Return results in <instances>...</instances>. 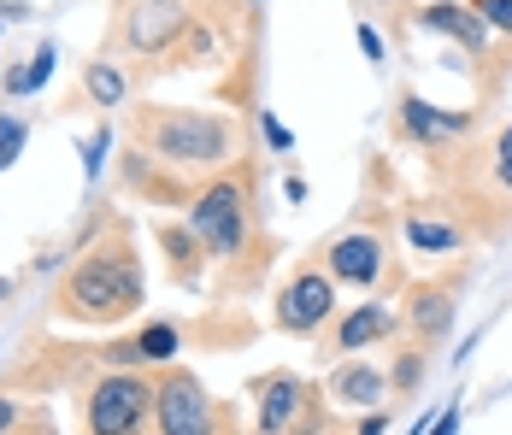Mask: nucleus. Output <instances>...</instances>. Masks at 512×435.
I'll return each instance as SVG.
<instances>
[{"label":"nucleus","mask_w":512,"mask_h":435,"mask_svg":"<svg viewBox=\"0 0 512 435\" xmlns=\"http://www.w3.org/2000/svg\"><path fill=\"white\" fill-rule=\"evenodd\" d=\"M242 159V124L201 106H142L130 142V183L154 200H177L183 189L201 194Z\"/></svg>","instance_id":"nucleus-1"},{"label":"nucleus","mask_w":512,"mask_h":435,"mask_svg":"<svg viewBox=\"0 0 512 435\" xmlns=\"http://www.w3.org/2000/svg\"><path fill=\"white\" fill-rule=\"evenodd\" d=\"M142 306V259L124 242H101L77 259V271L59 289V312L83 324H118Z\"/></svg>","instance_id":"nucleus-2"},{"label":"nucleus","mask_w":512,"mask_h":435,"mask_svg":"<svg viewBox=\"0 0 512 435\" xmlns=\"http://www.w3.org/2000/svg\"><path fill=\"white\" fill-rule=\"evenodd\" d=\"M189 236L201 242L206 259H224L236 265L248 247H259V224H254V183L248 171H224L212 177L195 206H189Z\"/></svg>","instance_id":"nucleus-3"},{"label":"nucleus","mask_w":512,"mask_h":435,"mask_svg":"<svg viewBox=\"0 0 512 435\" xmlns=\"http://www.w3.org/2000/svg\"><path fill=\"white\" fill-rule=\"evenodd\" d=\"M83 430L89 435H148L154 430V377L142 371H112L95 383L83 406Z\"/></svg>","instance_id":"nucleus-4"},{"label":"nucleus","mask_w":512,"mask_h":435,"mask_svg":"<svg viewBox=\"0 0 512 435\" xmlns=\"http://www.w3.org/2000/svg\"><path fill=\"white\" fill-rule=\"evenodd\" d=\"M154 435H224V412L189 371L154 377Z\"/></svg>","instance_id":"nucleus-5"},{"label":"nucleus","mask_w":512,"mask_h":435,"mask_svg":"<svg viewBox=\"0 0 512 435\" xmlns=\"http://www.w3.org/2000/svg\"><path fill=\"white\" fill-rule=\"evenodd\" d=\"M336 318V277L330 271H295L277 300H271V324L277 330H289V336H312V330H324Z\"/></svg>","instance_id":"nucleus-6"},{"label":"nucleus","mask_w":512,"mask_h":435,"mask_svg":"<svg viewBox=\"0 0 512 435\" xmlns=\"http://www.w3.org/2000/svg\"><path fill=\"white\" fill-rule=\"evenodd\" d=\"M324 265H330L336 283L377 294L389 283V242L377 230H348V236H336V242L324 247Z\"/></svg>","instance_id":"nucleus-7"},{"label":"nucleus","mask_w":512,"mask_h":435,"mask_svg":"<svg viewBox=\"0 0 512 435\" xmlns=\"http://www.w3.org/2000/svg\"><path fill=\"white\" fill-rule=\"evenodd\" d=\"M183 36H189V6L183 0H136L130 6L124 42L136 53H171L183 48Z\"/></svg>","instance_id":"nucleus-8"},{"label":"nucleus","mask_w":512,"mask_h":435,"mask_svg":"<svg viewBox=\"0 0 512 435\" xmlns=\"http://www.w3.org/2000/svg\"><path fill=\"white\" fill-rule=\"evenodd\" d=\"M395 124H401L407 142L442 147V142H454V136H471V130H477V112H471V106H465V112H442V106H430V100H418V95H401Z\"/></svg>","instance_id":"nucleus-9"},{"label":"nucleus","mask_w":512,"mask_h":435,"mask_svg":"<svg viewBox=\"0 0 512 435\" xmlns=\"http://www.w3.org/2000/svg\"><path fill=\"white\" fill-rule=\"evenodd\" d=\"M312 388L301 377H289V371H271V377H259L254 383V400H259V418L254 430L259 435H289L301 424V406H307Z\"/></svg>","instance_id":"nucleus-10"},{"label":"nucleus","mask_w":512,"mask_h":435,"mask_svg":"<svg viewBox=\"0 0 512 435\" xmlns=\"http://www.w3.org/2000/svg\"><path fill=\"white\" fill-rule=\"evenodd\" d=\"M389 336H395V312L383 300H365L354 312H342L330 324V341H318V347H330V353H365V347H377V341H389Z\"/></svg>","instance_id":"nucleus-11"},{"label":"nucleus","mask_w":512,"mask_h":435,"mask_svg":"<svg viewBox=\"0 0 512 435\" xmlns=\"http://www.w3.org/2000/svg\"><path fill=\"white\" fill-rule=\"evenodd\" d=\"M330 406H354V412H383V394H389V371H377V365H336L330 371Z\"/></svg>","instance_id":"nucleus-12"},{"label":"nucleus","mask_w":512,"mask_h":435,"mask_svg":"<svg viewBox=\"0 0 512 435\" xmlns=\"http://www.w3.org/2000/svg\"><path fill=\"white\" fill-rule=\"evenodd\" d=\"M418 18H424V30H436V36L460 42L471 59H483V53H489V24L471 12V0H465V6H460V0H436V6H424Z\"/></svg>","instance_id":"nucleus-13"},{"label":"nucleus","mask_w":512,"mask_h":435,"mask_svg":"<svg viewBox=\"0 0 512 435\" xmlns=\"http://www.w3.org/2000/svg\"><path fill=\"white\" fill-rule=\"evenodd\" d=\"M407 324L412 336H418V347L436 336H448V324H454V294H448V283H412L407 289Z\"/></svg>","instance_id":"nucleus-14"},{"label":"nucleus","mask_w":512,"mask_h":435,"mask_svg":"<svg viewBox=\"0 0 512 435\" xmlns=\"http://www.w3.org/2000/svg\"><path fill=\"white\" fill-rule=\"evenodd\" d=\"M401 236H407L412 253H436V259H448V253H460L465 247L460 224H454V218H436V212H407Z\"/></svg>","instance_id":"nucleus-15"},{"label":"nucleus","mask_w":512,"mask_h":435,"mask_svg":"<svg viewBox=\"0 0 512 435\" xmlns=\"http://www.w3.org/2000/svg\"><path fill=\"white\" fill-rule=\"evenodd\" d=\"M483 189L495 200H507V212H512V124H501L495 142L483 147Z\"/></svg>","instance_id":"nucleus-16"},{"label":"nucleus","mask_w":512,"mask_h":435,"mask_svg":"<svg viewBox=\"0 0 512 435\" xmlns=\"http://www.w3.org/2000/svg\"><path fill=\"white\" fill-rule=\"evenodd\" d=\"M53 65H59V53H53V48H36L24 65H18V71H6L0 83H6V95H36V89L53 77Z\"/></svg>","instance_id":"nucleus-17"},{"label":"nucleus","mask_w":512,"mask_h":435,"mask_svg":"<svg viewBox=\"0 0 512 435\" xmlns=\"http://www.w3.org/2000/svg\"><path fill=\"white\" fill-rule=\"evenodd\" d=\"M177 347H183V336H177V324H148L142 336H136V347H130V359L142 365H165V359H177Z\"/></svg>","instance_id":"nucleus-18"},{"label":"nucleus","mask_w":512,"mask_h":435,"mask_svg":"<svg viewBox=\"0 0 512 435\" xmlns=\"http://www.w3.org/2000/svg\"><path fill=\"white\" fill-rule=\"evenodd\" d=\"M89 95H95V106H124V95H130V83H124V71L112 65V59H89Z\"/></svg>","instance_id":"nucleus-19"},{"label":"nucleus","mask_w":512,"mask_h":435,"mask_svg":"<svg viewBox=\"0 0 512 435\" xmlns=\"http://www.w3.org/2000/svg\"><path fill=\"white\" fill-rule=\"evenodd\" d=\"M24 142H30V124H24V118H12V112H0V171L24 153Z\"/></svg>","instance_id":"nucleus-20"},{"label":"nucleus","mask_w":512,"mask_h":435,"mask_svg":"<svg viewBox=\"0 0 512 435\" xmlns=\"http://www.w3.org/2000/svg\"><path fill=\"white\" fill-rule=\"evenodd\" d=\"M418 377H424V347H407V353H401V365L389 371V394H412Z\"/></svg>","instance_id":"nucleus-21"},{"label":"nucleus","mask_w":512,"mask_h":435,"mask_svg":"<svg viewBox=\"0 0 512 435\" xmlns=\"http://www.w3.org/2000/svg\"><path fill=\"white\" fill-rule=\"evenodd\" d=\"M471 12H477L489 30H507L512 36V0H471Z\"/></svg>","instance_id":"nucleus-22"},{"label":"nucleus","mask_w":512,"mask_h":435,"mask_svg":"<svg viewBox=\"0 0 512 435\" xmlns=\"http://www.w3.org/2000/svg\"><path fill=\"white\" fill-rule=\"evenodd\" d=\"M259 130H265V142L277 147V153H289V147H295V136H289V130H283V124H277L271 112H259Z\"/></svg>","instance_id":"nucleus-23"},{"label":"nucleus","mask_w":512,"mask_h":435,"mask_svg":"<svg viewBox=\"0 0 512 435\" xmlns=\"http://www.w3.org/2000/svg\"><path fill=\"white\" fill-rule=\"evenodd\" d=\"M354 36H359V48H365V59H371V65H383V59H389V48H383V36H377L371 24H359Z\"/></svg>","instance_id":"nucleus-24"},{"label":"nucleus","mask_w":512,"mask_h":435,"mask_svg":"<svg viewBox=\"0 0 512 435\" xmlns=\"http://www.w3.org/2000/svg\"><path fill=\"white\" fill-rule=\"evenodd\" d=\"M106 142H112V136H106V130H95V142L83 147V165H89V177L101 171V153H106Z\"/></svg>","instance_id":"nucleus-25"},{"label":"nucleus","mask_w":512,"mask_h":435,"mask_svg":"<svg viewBox=\"0 0 512 435\" xmlns=\"http://www.w3.org/2000/svg\"><path fill=\"white\" fill-rule=\"evenodd\" d=\"M383 430H389V412H365L348 435H383Z\"/></svg>","instance_id":"nucleus-26"},{"label":"nucleus","mask_w":512,"mask_h":435,"mask_svg":"<svg viewBox=\"0 0 512 435\" xmlns=\"http://www.w3.org/2000/svg\"><path fill=\"white\" fill-rule=\"evenodd\" d=\"M12 418H18V406H12V400H0V435L12 430Z\"/></svg>","instance_id":"nucleus-27"},{"label":"nucleus","mask_w":512,"mask_h":435,"mask_svg":"<svg viewBox=\"0 0 512 435\" xmlns=\"http://www.w3.org/2000/svg\"><path fill=\"white\" fill-rule=\"evenodd\" d=\"M0 300H6V277H0Z\"/></svg>","instance_id":"nucleus-28"},{"label":"nucleus","mask_w":512,"mask_h":435,"mask_svg":"<svg viewBox=\"0 0 512 435\" xmlns=\"http://www.w3.org/2000/svg\"><path fill=\"white\" fill-rule=\"evenodd\" d=\"M0 30H6V24H0Z\"/></svg>","instance_id":"nucleus-29"},{"label":"nucleus","mask_w":512,"mask_h":435,"mask_svg":"<svg viewBox=\"0 0 512 435\" xmlns=\"http://www.w3.org/2000/svg\"><path fill=\"white\" fill-rule=\"evenodd\" d=\"M0 6H6V0H0Z\"/></svg>","instance_id":"nucleus-30"},{"label":"nucleus","mask_w":512,"mask_h":435,"mask_svg":"<svg viewBox=\"0 0 512 435\" xmlns=\"http://www.w3.org/2000/svg\"><path fill=\"white\" fill-rule=\"evenodd\" d=\"M254 6H259V0H254Z\"/></svg>","instance_id":"nucleus-31"}]
</instances>
